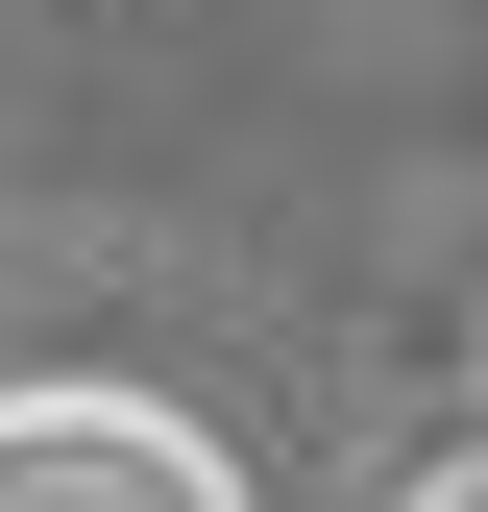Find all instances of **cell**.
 Returning a JSON list of instances; mask_svg holds the SVG:
<instances>
[{"mask_svg": "<svg viewBox=\"0 0 488 512\" xmlns=\"http://www.w3.org/2000/svg\"><path fill=\"white\" fill-rule=\"evenodd\" d=\"M415 512H488V464H440V488H415Z\"/></svg>", "mask_w": 488, "mask_h": 512, "instance_id": "cell-2", "label": "cell"}, {"mask_svg": "<svg viewBox=\"0 0 488 512\" xmlns=\"http://www.w3.org/2000/svg\"><path fill=\"white\" fill-rule=\"evenodd\" d=\"M0 512H244V488L147 391H0Z\"/></svg>", "mask_w": 488, "mask_h": 512, "instance_id": "cell-1", "label": "cell"}]
</instances>
